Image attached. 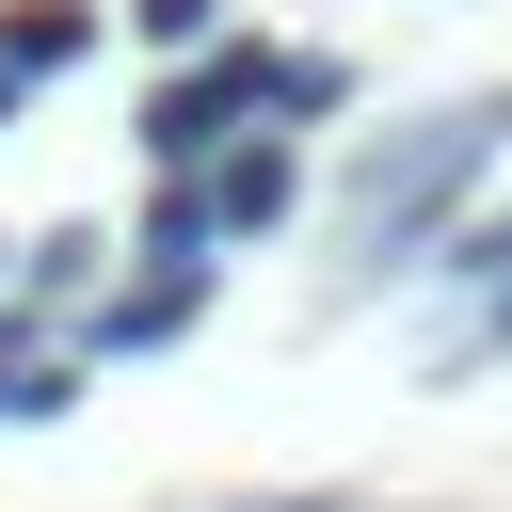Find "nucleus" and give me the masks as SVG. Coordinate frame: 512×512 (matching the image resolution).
<instances>
[{
    "instance_id": "f257e3e1",
    "label": "nucleus",
    "mask_w": 512,
    "mask_h": 512,
    "mask_svg": "<svg viewBox=\"0 0 512 512\" xmlns=\"http://www.w3.org/2000/svg\"><path fill=\"white\" fill-rule=\"evenodd\" d=\"M288 64H304V48H208V64H176V80L144 96V160H176V176H192L240 112H288Z\"/></svg>"
},
{
    "instance_id": "9d476101",
    "label": "nucleus",
    "mask_w": 512,
    "mask_h": 512,
    "mask_svg": "<svg viewBox=\"0 0 512 512\" xmlns=\"http://www.w3.org/2000/svg\"><path fill=\"white\" fill-rule=\"evenodd\" d=\"M272 512H320V496H272Z\"/></svg>"
},
{
    "instance_id": "0eeeda50",
    "label": "nucleus",
    "mask_w": 512,
    "mask_h": 512,
    "mask_svg": "<svg viewBox=\"0 0 512 512\" xmlns=\"http://www.w3.org/2000/svg\"><path fill=\"white\" fill-rule=\"evenodd\" d=\"M464 272L496 288V272H512V224H464Z\"/></svg>"
},
{
    "instance_id": "f03ea898",
    "label": "nucleus",
    "mask_w": 512,
    "mask_h": 512,
    "mask_svg": "<svg viewBox=\"0 0 512 512\" xmlns=\"http://www.w3.org/2000/svg\"><path fill=\"white\" fill-rule=\"evenodd\" d=\"M480 160H496V112H448V128H416L400 160H368V192H352L368 256H416V240H432V208H448V192H464Z\"/></svg>"
},
{
    "instance_id": "7ed1b4c3",
    "label": "nucleus",
    "mask_w": 512,
    "mask_h": 512,
    "mask_svg": "<svg viewBox=\"0 0 512 512\" xmlns=\"http://www.w3.org/2000/svg\"><path fill=\"white\" fill-rule=\"evenodd\" d=\"M192 192H208V240H224V224H240V240H272V224H288V192H304V176H288V144H240V160H208V176H192Z\"/></svg>"
},
{
    "instance_id": "20e7f679",
    "label": "nucleus",
    "mask_w": 512,
    "mask_h": 512,
    "mask_svg": "<svg viewBox=\"0 0 512 512\" xmlns=\"http://www.w3.org/2000/svg\"><path fill=\"white\" fill-rule=\"evenodd\" d=\"M160 336H192V256H160L144 288L96 304V352H160Z\"/></svg>"
},
{
    "instance_id": "1a4fd4ad",
    "label": "nucleus",
    "mask_w": 512,
    "mask_h": 512,
    "mask_svg": "<svg viewBox=\"0 0 512 512\" xmlns=\"http://www.w3.org/2000/svg\"><path fill=\"white\" fill-rule=\"evenodd\" d=\"M16 96H32V80H16V64H0V128H16Z\"/></svg>"
},
{
    "instance_id": "39448f33",
    "label": "nucleus",
    "mask_w": 512,
    "mask_h": 512,
    "mask_svg": "<svg viewBox=\"0 0 512 512\" xmlns=\"http://www.w3.org/2000/svg\"><path fill=\"white\" fill-rule=\"evenodd\" d=\"M80 48H96V16H80V0H16V16H0V64H16V80H64Z\"/></svg>"
},
{
    "instance_id": "6e6552de",
    "label": "nucleus",
    "mask_w": 512,
    "mask_h": 512,
    "mask_svg": "<svg viewBox=\"0 0 512 512\" xmlns=\"http://www.w3.org/2000/svg\"><path fill=\"white\" fill-rule=\"evenodd\" d=\"M480 336H496V352H512V272H496V304H480Z\"/></svg>"
},
{
    "instance_id": "423d86ee",
    "label": "nucleus",
    "mask_w": 512,
    "mask_h": 512,
    "mask_svg": "<svg viewBox=\"0 0 512 512\" xmlns=\"http://www.w3.org/2000/svg\"><path fill=\"white\" fill-rule=\"evenodd\" d=\"M128 16H144V48H208L224 32V0H128Z\"/></svg>"
}]
</instances>
